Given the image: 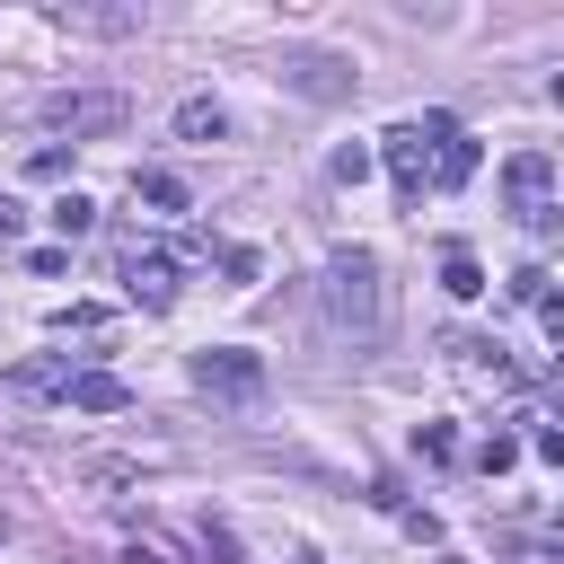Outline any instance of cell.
Here are the masks:
<instances>
[{"label":"cell","instance_id":"1","mask_svg":"<svg viewBox=\"0 0 564 564\" xmlns=\"http://www.w3.org/2000/svg\"><path fill=\"white\" fill-rule=\"evenodd\" d=\"M326 317L352 344H379L388 335V282H379V256L370 247H335L326 256Z\"/></svg>","mask_w":564,"mask_h":564},{"label":"cell","instance_id":"2","mask_svg":"<svg viewBox=\"0 0 564 564\" xmlns=\"http://www.w3.org/2000/svg\"><path fill=\"white\" fill-rule=\"evenodd\" d=\"M35 115L53 132H70V141H97V132H123L132 123V97H115V88H53Z\"/></svg>","mask_w":564,"mask_h":564},{"label":"cell","instance_id":"3","mask_svg":"<svg viewBox=\"0 0 564 564\" xmlns=\"http://www.w3.org/2000/svg\"><path fill=\"white\" fill-rule=\"evenodd\" d=\"M194 388H203L212 405H256V397H264V352L212 344V352H194Z\"/></svg>","mask_w":564,"mask_h":564},{"label":"cell","instance_id":"4","mask_svg":"<svg viewBox=\"0 0 564 564\" xmlns=\"http://www.w3.org/2000/svg\"><path fill=\"white\" fill-rule=\"evenodd\" d=\"M441 123H449V115H432V123H397V132H388V176H397L405 203H423V176H432V141H441Z\"/></svg>","mask_w":564,"mask_h":564},{"label":"cell","instance_id":"5","mask_svg":"<svg viewBox=\"0 0 564 564\" xmlns=\"http://www.w3.org/2000/svg\"><path fill=\"white\" fill-rule=\"evenodd\" d=\"M546 185H555V159H546V150H520V159L502 167V194H511V212H520L529 229L555 220V212H546Z\"/></svg>","mask_w":564,"mask_h":564},{"label":"cell","instance_id":"6","mask_svg":"<svg viewBox=\"0 0 564 564\" xmlns=\"http://www.w3.org/2000/svg\"><path fill=\"white\" fill-rule=\"evenodd\" d=\"M123 291H132L141 308H167V300H176V256H159V247L132 238V247H123Z\"/></svg>","mask_w":564,"mask_h":564},{"label":"cell","instance_id":"7","mask_svg":"<svg viewBox=\"0 0 564 564\" xmlns=\"http://www.w3.org/2000/svg\"><path fill=\"white\" fill-rule=\"evenodd\" d=\"M70 379H79L70 352H44V361H18L9 370V388H26V397H70Z\"/></svg>","mask_w":564,"mask_h":564},{"label":"cell","instance_id":"8","mask_svg":"<svg viewBox=\"0 0 564 564\" xmlns=\"http://www.w3.org/2000/svg\"><path fill=\"white\" fill-rule=\"evenodd\" d=\"M476 176V141L458 132V123H441V141H432V185H467Z\"/></svg>","mask_w":564,"mask_h":564},{"label":"cell","instance_id":"9","mask_svg":"<svg viewBox=\"0 0 564 564\" xmlns=\"http://www.w3.org/2000/svg\"><path fill=\"white\" fill-rule=\"evenodd\" d=\"M53 26L62 35H132L141 9H53Z\"/></svg>","mask_w":564,"mask_h":564},{"label":"cell","instance_id":"10","mask_svg":"<svg viewBox=\"0 0 564 564\" xmlns=\"http://www.w3.org/2000/svg\"><path fill=\"white\" fill-rule=\"evenodd\" d=\"M123 397H132V388H123L115 370H79V379H70V405H79V414H115Z\"/></svg>","mask_w":564,"mask_h":564},{"label":"cell","instance_id":"11","mask_svg":"<svg viewBox=\"0 0 564 564\" xmlns=\"http://www.w3.org/2000/svg\"><path fill=\"white\" fill-rule=\"evenodd\" d=\"M291 88H300V97H344V62L300 53V62H291Z\"/></svg>","mask_w":564,"mask_h":564},{"label":"cell","instance_id":"12","mask_svg":"<svg viewBox=\"0 0 564 564\" xmlns=\"http://www.w3.org/2000/svg\"><path fill=\"white\" fill-rule=\"evenodd\" d=\"M132 203H150V212H185V176H167V167H132Z\"/></svg>","mask_w":564,"mask_h":564},{"label":"cell","instance_id":"13","mask_svg":"<svg viewBox=\"0 0 564 564\" xmlns=\"http://www.w3.org/2000/svg\"><path fill=\"white\" fill-rule=\"evenodd\" d=\"M176 132H185V141H220V132H229V115H220L212 97H185V106H176Z\"/></svg>","mask_w":564,"mask_h":564},{"label":"cell","instance_id":"14","mask_svg":"<svg viewBox=\"0 0 564 564\" xmlns=\"http://www.w3.org/2000/svg\"><path fill=\"white\" fill-rule=\"evenodd\" d=\"M53 229H62V247L88 238V229H97V203H88V194H62V203H53Z\"/></svg>","mask_w":564,"mask_h":564},{"label":"cell","instance_id":"15","mask_svg":"<svg viewBox=\"0 0 564 564\" xmlns=\"http://www.w3.org/2000/svg\"><path fill=\"white\" fill-rule=\"evenodd\" d=\"M441 282H449L458 300H476V291H485V264H476L467 247H449V256H441Z\"/></svg>","mask_w":564,"mask_h":564},{"label":"cell","instance_id":"16","mask_svg":"<svg viewBox=\"0 0 564 564\" xmlns=\"http://www.w3.org/2000/svg\"><path fill=\"white\" fill-rule=\"evenodd\" d=\"M502 291H511V300H529V308H538V300H546V291H555V282H546V264H520V273H511V282H502Z\"/></svg>","mask_w":564,"mask_h":564},{"label":"cell","instance_id":"17","mask_svg":"<svg viewBox=\"0 0 564 564\" xmlns=\"http://www.w3.org/2000/svg\"><path fill=\"white\" fill-rule=\"evenodd\" d=\"M79 485H132V458H79Z\"/></svg>","mask_w":564,"mask_h":564},{"label":"cell","instance_id":"18","mask_svg":"<svg viewBox=\"0 0 564 564\" xmlns=\"http://www.w3.org/2000/svg\"><path fill=\"white\" fill-rule=\"evenodd\" d=\"M361 176H370V150L344 141V150H335V185H361Z\"/></svg>","mask_w":564,"mask_h":564},{"label":"cell","instance_id":"19","mask_svg":"<svg viewBox=\"0 0 564 564\" xmlns=\"http://www.w3.org/2000/svg\"><path fill=\"white\" fill-rule=\"evenodd\" d=\"M511 458H520V441H511V432H494V441H485V449H476V467H485V476H502V467H511Z\"/></svg>","mask_w":564,"mask_h":564},{"label":"cell","instance_id":"20","mask_svg":"<svg viewBox=\"0 0 564 564\" xmlns=\"http://www.w3.org/2000/svg\"><path fill=\"white\" fill-rule=\"evenodd\" d=\"M53 326H62V335H97V326H106V308H53Z\"/></svg>","mask_w":564,"mask_h":564},{"label":"cell","instance_id":"21","mask_svg":"<svg viewBox=\"0 0 564 564\" xmlns=\"http://www.w3.org/2000/svg\"><path fill=\"white\" fill-rule=\"evenodd\" d=\"M203 546H212V564H247V555H238V538H229L220 520H203Z\"/></svg>","mask_w":564,"mask_h":564},{"label":"cell","instance_id":"22","mask_svg":"<svg viewBox=\"0 0 564 564\" xmlns=\"http://www.w3.org/2000/svg\"><path fill=\"white\" fill-rule=\"evenodd\" d=\"M220 273L229 282H256V247H220Z\"/></svg>","mask_w":564,"mask_h":564},{"label":"cell","instance_id":"23","mask_svg":"<svg viewBox=\"0 0 564 564\" xmlns=\"http://www.w3.org/2000/svg\"><path fill=\"white\" fill-rule=\"evenodd\" d=\"M18 229H26V212H18V194H0V247H18Z\"/></svg>","mask_w":564,"mask_h":564}]
</instances>
